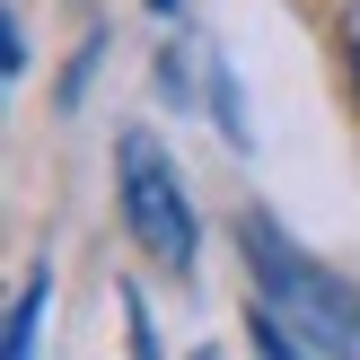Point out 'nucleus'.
Returning <instances> with one entry per match:
<instances>
[{"instance_id":"nucleus-1","label":"nucleus","mask_w":360,"mask_h":360,"mask_svg":"<svg viewBox=\"0 0 360 360\" xmlns=\"http://www.w3.org/2000/svg\"><path fill=\"white\" fill-rule=\"evenodd\" d=\"M238 255L255 281V326L264 360H360V281L316 264L273 211H238Z\"/></svg>"},{"instance_id":"nucleus-2","label":"nucleus","mask_w":360,"mask_h":360,"mask_svg":"<svg viewBox=\"0 0 360 360\" xmlns=\"http://www.w3.org/2000/svg\"><path fill=\"white\" fill-rule=\"evenodd\" d=\"M115 220H123V238L141 246L150 273L185 281L193 264H202V220H193L185 167L167 158V141H158L150 123H123L115 132Z\"/></svg>"},{"instance_id":"nucleus-3","label":"nucleus","mask_w":360,"mask_h":360,"mask_svg":"<svg viewBox=\"0 0 360 360\" xmlns=\"http://www.w3.org/2000/svg\"><path fill=\"white\" fill-rule=\"evenodd\" d=\"M44 316H53V255L27 264V281H18V299H9V334H0V360H35Z\"/></svg>"},{"instance_id":"nucleus-4","label":"nucleus","mask_w":360,"mask_h":360,"mask_svg":"<svg viewBox=\"0 0 360 360\" xmlns=\"http://www.w3.org/2000/svg\"><path fill=\"white\" fill-rule=\"evenodd\" d=\"M123 326H132V360H158V326H150V299L123 290Z\"/></svg>"},{"instance_id":"nucleus-5","label":"nucleus","mask_w":360,"mask_h":360,"mask_svg":"<svg viewBox=\"0 0 360 360\" xmlns=\"http://www.w3.org/2000/svg\"><path fill=\"white\" fill-rule=\"evenodd\" d=\"M0 53H9V79H27V27H18V9H0Z\"/></svg>"},{"instance_id":"nucleus-6","label":"nucleus","mask_w":360,"mask_h":360,"mask_svg":"<svg viewBox=\"0 0 360 360\" xmlns=\"http://www.w3.org/2000/svg\"><path fill=\"white\" fill-rule=\"evenodd\" d=\"M343 70H352V97H360V0H343Z\"/></svg>"},{"instance_id":"nucleus-7","label":"nucleus","mask_w":360,"mask_h":360,"mask_svg":"<svg viewBox=\"0 0 360 360\" xmlns=\"http://www.w3.org/2000/svg\"><path fill=\"white\" fill-rule=\"evenodd\" d=\"M150 9H158V18H176V0H150Z\"/></svg>"},{"instance_id":"nucleus-8","label":"nucleus","mask_w":360,"mask_h":360,"mask_svg":"<svg viewBox=\"0 0 360 360\" xmlns=\"http://www.w3.org/2000/svg\"><path fill=\"white\" fill-rule=\"evenodd\" d=\"M193 360H220V352H193Z\"/></svg>"}]
</instances>
